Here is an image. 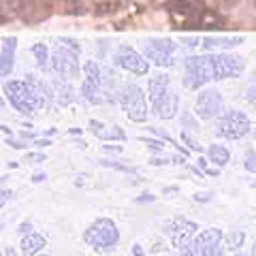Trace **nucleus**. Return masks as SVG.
I'll list each match as a JSON object with an SVG mask.
<instances>
[{
	"instance_id": "nucleus-1",
	"label": "nucleus",
	"mask_w": 256,
	"mask_h": 256,
	"mask_svg": "<svg viewBox=\"0 0 256 256\" xmlns=\"http://www.w3.org/2000/svg\"><path fill=\"white\" fill-rule=\"evenodd\" d=\"M148 94H150L152 109L156 111L158 118L171 120L175 116V111H178V107H180V98H178V94L171 90V79H169V75L158 73L154 77H150V82H148Z\"/></svg>"
},
{
	"instance_id": "nucleus-2",
	"label": "nucleus",
	"mask_w": 256,
	"mask_h": 256,
	"mask_svg": "<svg viewBox=\"0 0 256 256\" xmlns=\"http://www.w3.org/2000/svg\"><path fill=\"white\" fill-rule=\"evenodd\" d=\"M79 43L73 38H60L50 58V66L58 77L73 79L79 75Z\"/></svg>"
},
{
	"instance_id": "nucleus-3",
	"label": "nucleus",
	"mask_w": 256,
	"mask_h": 256,
	"mask_svg": "<svg viewBox=\"0 0 256 256\" xmlns=\"http://www.w3.org/2000/svg\"><path fill=\"white\" fill-rule=\"evenodd\" d=\"M2 92L6 96V100L20 111L24 116H32L41 109V100H38L36 92L32 90V86L26 82V79H11L2 86Z\"/></svg>"
},
{
	"instance_id": "nucleus-4",
	"label": "nucleus",
	"mask_w": 256,
	"mask_h": 256,
	"mask_svg": "<svg viewBox=\"0 0 256 256\" xmlns=\"http://www.w3.org/2000/svg\"><path fill=\"white\" fill-rule=\"evenodd\" d=\"M116 100L120 102L122 111L128 116V120L132 122H146L148 120V100H146V92L141 90L137 84H124L118 88L116 92Z\"/></svg>"
},
{
	"instance_id": "nucleus-5",
	"label": "nucleus",
	"mask_w": 256,
	"mask_h": 256,
	"mask_svg": "<svg viewBox=\"0 0 256 256\" xmlns=\"http://www.w3.org/2000/svg\"><path fill=\"white\" fill-rule=\"evenodd\" d=\"M84 242L90 248H94V250L105 252V250H111V248L118 246L120 230H118L114 220L98 218V220H94L90 226L84 230Z\"/></svg>"
},
{
	"instance_id": "nucleus-6",
	"label": "nucleus",
	"mask_w": 256,
	"mask_h": 256,
	"mask_svg": "<svg viewBox=\"0 0 256 256\" xmlns=\"http://www.w3.org/2000/svg\"><path fill=\"white\" fill-rule=\"evenodd\" d=\"M210 82H216L212 54L186 58V62H184V84H186V88L198 90V88H203Z\"/></svg>"
},
{
	"instance_id": "nucleus-7",
	"label": "nucleus",
	"mask_w": 256,
	"mask_h": 256,
	"mask_svg": "<svg viewBox=\"0 0 256 256\" xmlns=\"http://www.w3.org/2000/svg\"><path fill=\"white\" fill-rule=\"evenodd\" d=\"M250 118H248L244 111H226L224 116H220V120L216 122V134L222 139H230L237 141L246 137L250 132Z\"/></svg>"
},
{
	"instance_id": "nucleus-8",
	"label": "nucleus",
	"mask_w": 256,
	"mask_h": 256,
	"mask_svg": "<svg viewBox=\"0 0 256 256\" xmlns=\"http://www.w3.org/2000/svg\"><path fill=\"white\" fill-rule=\"evenodd\" d=\"M175 52H178V43H173L171 38H148V41H143V56L156 66H173Z\"/></svg>"
},
{
	"instance_id": "nucleus-9",
	"label": "nucleus",
	"mask_w": 256,
	"mask_h": 256,
	"mask_svg": "<svg viewBox=\"0 0 256 256\" xmlns=\"http://www.w3.org/2000/svg\"><path fill=\"white\" fill-rule=\"evenodd\" d=\"M224 109V98L222 94L216 90V88H205V90L198 92L196 100H194V114L201 120H214L222 114Z\"/></svg>"
},
{
	"instance_id": "nucleus-10",
	"label": "nucleus",
	"mask_w": 256,
	"mask_h": 256,
	"mask_svg": "<svg viewBox=\"0 0 256 256\" xmlns=\"http://www.w3.org/2000/svg\"><path fill=\"white\" fill-rule=\"evenodd\" d=\"M212 62H214V75L216 82L222 79H235L244 73V60L235 54H226V52H214L212 54Z\"/></svg>"
},
{
	"instance_id": "nucleus-11",
	"label": "nucleus",
	"mask_w": 256,
	"mask_h": 256,
	"mask_svg": "<svg viewBox=\"0 0 256 256\" xmlns=\"http://www.w3.org/2000/svg\"><path fill=\"white\" fill-rule=\"evenodd\" d=\"M116 64L120 68L128 70L132 75H148L150 70V62L143 54H139L134 47L130 45H120L116 52Z\"/></svg>"
},
{
	"instance_id": "nucleus-12",
	"label": "nucleus",
	"mask_w": 256,
	"mask_h": 256,
	"mask_svg": "<svg viewBox=\"0 0 256 256\" xmlns=\"http://www.w3.org/2000/svg\"><path fill=\"white\" fill-rule=\"evenodd\" d=\"M196 224L194 222H190V220H186V218H178V220H173L169 226H166V233H169V237H171V244H173V248L175 250H184L192 239L196 237Z\"/></svg>"
},
{
	"instance_id": "nucleus-13",
	"label": "nucleus",
	"mask_w": 256,
	"mask_h": 256,
	"mask_svg": "<svg viewBox=\"0 0 256 256\" xmlns=\"http://www.w3.org/2000/svg\"><path fill=\"white\" fill-rule=\"evenodd\" d=\"M15 52H18V38L4 36L2 47H0V79L9 77L15 66Z\"/></svg>"
},
{
	"instance_id": "nucleus-14",
	"label": "nucleus",
	"mask_w": 256,
	"mask_h": 256,
	"mask_svg": "<svg viewBox=\"0 0 256 256\" xmlns=\"http://www.w3.org/2000/svg\"><path fill=\"white\" fill-rule=\"evenodd\" d=\"M90 132L94 134V137H98L100 141H124L126 139V132L120 128L118 124H102L100 120H90Z\"/></svg>"
},
{
	"instance_id": "nucleus-15",
	"label": "nucleus",
	"mask_w": 256,
	"mask_h": 256,
	"mask_svg": "<svg viewBox=\"0 0 256 256\" xmlns=\"http://www.w3.org/2000/svg\"><path fill=\"white\" fill-rule=\"evenodd\" d=\"M50 86H52V92H54V100H56V105H60V107H68L70 102L75 100V96H77V94H75V90H73V86H70V79L56 77Z\"/></svg>"
},
{
	"instance_id": "nucleus-16",
	"label": "nucleus",
	"mask_w": 256,
	"mask_h": 256,
	"mask_svg": "<svg viewBox=\"0 0 256 256\" xmlns=\"http://www.w3.org/2000/svg\"><path fill=\"white\" fill-rule=\"evenodd\" d=\"M242 43H244V36H203L201 38V47L210 54L233 50V47L242 45Z\"/></svg>"
},
{
	"instance_id": "nucleus-17",
	"label": "nucleus",
	"mask_w": 256,
	"mask_h": 256,
	"mask_svg": "<svg viewBox=\"0 0 256 256\" xmlns=\"http://www.w3.org/2000/svg\"><path fill=\"white\" fill-rule=\"evenodd\" d=\"M47 246V239L38 233H28L22 237V244H20V252L22 256H36L38 252Z\"/></svg>"
},
{
	"instance_id": "nucleus-18",
	"label": "nucleus",
	"mask_w": 256,
	"mask_h": 256,
	"mask_svg": "<svg viewBox=\"0 0 256 256\" xmlns=\"http://www.w3.org/2000/svg\"><path fill=\"white\" fill-rule=\"evenodd\" d=\"M207 158H210L216 166H224V164H228V160H230V152L224 146L214 143V146H210V150H207Z\"/></svg>"
},
{
	"instance_id": "nucleus-19",
	"label": "nucleus",
	"mask_w": 256,
	"mask_h": 256,
	"mask_svg": "<svg viewBox=\"0 0 256 256\" xmlns=\"http://www.w3.org/2000/svg\"><path fill=\"white\" fill-rule=\"evenodd\" d=\"M32 54H34V58H36V66L38 68H47L50 66V50L43 45V43H34L32 45Z\"/></svg>"
},
{
	"instance_id": "nucleus-20",
	"label": "nucleus",
	"mask_w": 256,
	"mask_h": 256,
	"mask_svg": "<svg viewBox=\"0 0 256 256\" xmlns=\"http://www.w3.org/2000/svg\"><path fill=\"white\" fill-rule=\"evenodd\" d=\"M244 242H246V233H244V230H233V233L226 237V246H228V250H233V252H237L239 248L244 246Z\"/></svg>"
},
{
	"instance_id": "nucleus-21",
	"label": "nucleus",
	"mask_w": 256,
	"mask_h": 256,
	"mask_svg": "<svg viewBox=\"0 0 256 256\" xmlns=\"http://www.w3.org/2000/svg\"><path fill=\"white\" fill-rule=\"evenodd\" d=\"M180 256H203V246L198 242V237H194L184 250H180Z\"/></svg>"
},
{
	"instance_id": "nucleus-22",
	"label": "nucleus",
	"mask_w": 256,
	"mask_h": 256,
	"mask_svg": "<svg viewBox=\"0 0 256 256\" xmlns=\"http://www.w3.org/2000/svg\"><path fill=\"white\" fill-rule=\"evenodd\" d=\"M47 156L43 154V152H32V154H26V158H24V162H28V164H41L45 162Z\"/></svg>"
},
{
	"instance_id": "nucleus-23",
	"label": "nucleus",
	"mask_w": 256,
	"mask_h": 256,
	"mask_svg": "<svg viewBox=\"0 0 256 256\" xmlns=\"http://www.w3.org/2000/svg\"><path fill=\"white\" fill-rule=\"evenodd\" d=\"M184 156H160V158H152V164H173V162H182Z\"/></svg>"
},
{
	"instance_id": "nucleus-24",
	"label": "nucleus",
	"mask_w": 256,
	"mask_h": 256,
	"mask_svg": "<svg viewBox=\"0 0 256 256\" xmlns=\"http://www.w3.org/2000/svg\"><path fill=\"white\" fill-rule=\"evenodd\" d=\"M246 171H250V173H256V152L254 150H250L246 154Z\"/></svg>"
},
{
	"instance_id": "nucleus-25",
	"label": "nucleus",
	"mask_w": 256,
	"mask_h": 256,
	"mask_svg": "<svg viewBox=\"0 0 256 256\" xmlns=\"http://www.w3.org/2000/svg\"><path fill=\"white\" fill-rule=\"evenodd\" d=\"M102 166H109V169H118V171H126V173H134L132 166H124V164H118L114 160H100Z\"/></svg>"
},
{
	"instance_id": "nucleus-26",
	"label": "nucleus",
	"mask_w": 256,
	"mask_h": 256,
	"mask_svg": "<svg viewBox=\"0 0 256 256\" xmlns=\"http://www.w3.org/2000/svg\"><path fill=\"white\" fill-rule=\"evenodd\" d=\"M246 100L252 102V105L256 107V77L252 79V84L246 88Z\"/></svg>"
},
{
	"instance_id": "nucleus-27",
	"label": "nucleus",
	"mask_w": 256,
	"mask_h": 256,
	"mask_svg": "<svg viewBox=\"0 0 256 256\" xmlns=\"http://www.w3.org/2000/svg\"><path fill=\"white\" fill-rule=\"evenodd\" d=\"M182 139H184V143H188V148H190V150H194V152H201V150H203L201 146H198V141L192 139L188 132H184V134H182Z\"/></svg>"
},
{
	"instance_id": "nucleus-28",
	"label": "nucleus",
	"mask_w": 256,
	"mask_h": 256,
	"mask_svg": "<svg viewBox=\"0 0 256 256\" xmlns=\"http://www.w3.org/2000/svg\"><path fill=\"white\" fill-rule=\"evenodd\" d=\"M18 233H20L22 237H24V235H28V233H32V222H28V220H26V222H22L20 226H18Z\"/></svg>"
},
{
	"instance_id": "nucleus-29",
	"label": "nucleus",
	"mask_w": 256,
	"mask_h": 256,
	"mask_svg": "<svg viewBox=\"0 0 256 256\" xmlns=\"http://www.w3.org/2000/svg\"><path fill=\"white\" fill-rule=\"evenodd\" d=\"M141 141H146V146L152 148V150H158V152H162V150H164V146H162L160 141H150V139H141Z\"/></svg>"
},
{
	"instance_id": "nucleus-30",
	"label": "nucleus",
	"mask_w": 256,
	"mask_h": 256,
	"mask_svg": "<svg viewBox=\"0 0 256 256\" xmlns=\"http://www.w3.org/2000/svg\"><path fill=\"white\" fill-rule=\"evenodd\" d=\"M45 180H47V175H45V173H34V175H32V182H34V184L45 182Z\"/></svg>"
},
{
	"instance_id": "nucleus-31",
	"label": "nucleus",
	"mask_w": 256,
	"mask_h": 256,
	"mask_svg": "<svg viewBox=\"0 0 256 256\" xmlns=\"http://www.w3.org/2000/svg\"><path fill=\"white\" fill-rule=\"evenodd\" d=\"M34 146L36 148H47V146H52V143L47 141V139H34Z\"/></svg>"
},
{
	"instance_id": "nucleus-32",
	"label": "nucleus",
	"mask_w": 256,
	"mask_h": 256,
	"mask_svg": "<svg viewBox=\"0 0 256 256\" xmlns=\"http://www.w3.org/2000/svg\"><path fill=\"white\" fill-rule=\"evenodd\" d=\"M194 198H196V201H201V203H207L212 198V194H196Z\"/></svg>"
},
{
	"instance_id": "nucleus-33",
	"label": "nucleus",
	"mask_w": 256,
	"mask_h": 256,
	"mask_svg": "<svg viewBox=\"0 0 256 256\" xmlns=\"http://www.w3.org/2000/svg\"><path fill=\"white\" fill-rule=\"evenodd\" d=\"M143 201H154V196H152V194H143V196L137 198V203H143Z\"/></svg>"
},
{
	"instance_id": "nucleus-34",
	"label": "nucleus",
	"mask_w": 256,
	"mask_h": 256,
	"mask_svg": "<svg viewBox=\"0 0 256 256\" xmlns=\"http://www.w3.org/2000/svg\"><path fill=\"white\" fill-rule=\"evenodd\" d=\"M105 152H122L120 146H105Z\"/></svg>"
},
{
	"instance_id": "nucleus-35",
	"label": "nucleus",
	"mask_w": 256,
	"mask_h": 256,
	"mask_svg": "<svg viewBox=\"0 0 256 256\" xmlns=\"http://www.w3.org/2000/svg\"><path fill=\"white\" fill-rule=\"evenodd\" d=\"M134 254H137V256H143V252H141V246H134Z\"/></svg>"
},
{
	"instance_id": "nucleus-36",
	"label": "nucleus",
	"mask_w": 256,
	"mask_h": 256,
	"mask_svg": "<svg viewBox=\"0 0 256 256\" xmlns=\"http://www.w3.org/2000/svg\"><path fill=\"white\" fill-rule=\"evenodd\" d=\"M210 256H224V252H222V250H218V252H214V254H210Z\"/></svg>"
},
{
	"instance_id": "nucleus-37",
	"label": "nucleus",
	"mask_w": 256,
	"mask_h": 256,
	"mask_svg": "<svg viewBox=\"0 0 256 256\" xmlns=\"http://www.w3.org/2000/svg\"><path fill=\"white\" fill-rule=\"evenodd\" d=\"M252 256H256V244H254V248H252Z\"/></svg>"
},
{
	"instance_id": "nucleus-38",
	"label": "nucleus",
	"mask_w": 256,
	"mask_h": 256,
	"mask_svg": "<svg viewBox=\"0 0 256 256\" xmlns=\"http://www.w3.org/2000/svg\"><path fill=\"white\" fill-rule=\"evenodd\" d=\"M36 256H50V254H36Z\"/></svg>"
},
{
	"instance_id": "nucleus-39",
	"label": "nucleus",
	"mask_w": 256,
	"mask_h": 256,
	"mask_svg": "<svg viewBox=\"0 0 256 256\" xmlns=\"http://www.w3.org/2000/svg\"><path fill=\"white\" fill-rule=\"evenodd\" d=\"M235 256H244V254H239V252H237V254H235Z\"/></svg>"
},
{
	"instance_id": "nucleus-40",
	"label": "nucleus",
	"mask_w": 256,
	"mask_h": 256,
	"mask_svg": "<svg viewBox=\"0 0 256 256\" xmlns=\"http://www.w3.org/2000/svg\"><path fill=\"white\" fill-rule=\"evenodd\" d=\"M2 205H4V203H0V207H2Z\"/></svg>"
},
{
	"instance_id": "nucleus-41",
	"label": "nucleus",
	"mask_w": 256,
	"mask_h": 256,
	"mask_svg": "<svg viewBox=\"0 0 256 256\" xmlns=\"http://www.w3.org/2000/svg\"><path fill=\"white\" fill-rule=\"evenodd\" d=\"M254 137H256V130H254Z\"/></svg>"
},
{
	"instance_id": "nucleus-42",
	"label": "nucleus",
	"mask_w": 256,
	"mask_h": 256,
	"mask_svg": "<svg viewBox=\"0 0 256 256\" xmlns=\"http://www.w3.org/2000/svg\"><path fill=\"white\" fill-rule=\"evenodd\" d=\"M0 256H2V254H0Z\"/></svg>"
}]
</instances>
